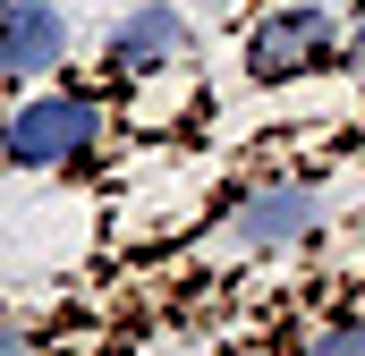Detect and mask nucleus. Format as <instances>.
Listing matches in <instances>:
<instances>
[{
    "mask_svg": "<svg viewBox=\"0 0 365 356\" xmlns=\"http://www.w3.org/2000/svg\"><path fill=\"white\" fill-rule=\"evenodd\" d=\"M306 356H365V314H340V323H323V331L306 340Z\"/></svg>",
    "mask_w": 365,
    "mask_h": 356,
    "instance_id": "nucleus-6",
    "label": "nucleus"
},
{
    "mask_svg": "<svg viewBox=\"0 0 365 356\" xmlns=\"http://www.w3.org/2000/svg\"><path fill=\"white\" fill-rule=\"evenodd\" d=\"M0 356H26V331L17 323H0Z\"/></svg>",
    "mask_w": 365,
    "mask_h": 356,
    "instance_id": "nucleus-8",
    "label": "nucleus"
},
{
    "mask_svg": "<svg viewBox=\"0 0 365 356\" xmlns=\"http://www.w3.org/2000/svg\"><path fill=\"white\" fill-rule=\"evenodd\" d=\"M314 221H323V195H314L306 178H264V187L230 212V238H238L247 255H280V246H306Z\"/></svg>",
    "mask_w": 365,
    "mask_h": 356,
    "instance_id": "nucleus-3",
    "label": "nucleus"
},
{
    "mask_svg": "<svg viewBox=\"0 0 365 356\" xmlns=\"http://www.w3.org/2000/svg\"><path fill=\"white\" fill-rule=\"evenodd\" d=\"M187 43H195V26H187V9H170V0H136V9L102 34L110 68H162V60H179Z\"/></svg>",
    "mask_w": 365,
    "mask_h": 356,
    "instance_id": "nucleus-5",
    "label": "nucleus"
},
{
    "mask_svg": "<svg viewBox=\"0 0 365 356\" xmlns=\"http://www.w3.org/2000/svg\"><path fill=\"white\" fill-rule=\"evenodd\" d=\"M349 68H357V77H365V17H357V26H349Z\"/></svg>",
    "mask_w": 365,
    "mask_h": 356,
    "instance_id": "nucleus-7",
    "label": "nucleus"
},
{
    "mask_svg": "<svg viewBox=\"0 0 365 356\" xmlns=\"http://www.w3.org/2000/svg\"><path fill=\"white\" fill-rule=\"evenodd\" d=\"M102 145V102L93 93H34L0 119V162L17 170H68Z\"/></svg>",
    "mask_w": 365,
    "mask_h": 356,
    "instance_id": "nucleus-1",
    "label": "nucleus"
},
{
    "mask_svg": "<svg viewBox=\"0 0 365 356\" xmlns=\"http://www.w3.org/2000/svg\"><path fill=\"white\" fill-rule=\"evenodd\" d=\"M68 60V17L60 0H0V85L51 77Z\"/></svg>",
    "mask_w": 365,
    "mask_h": 356,
    "instance_id": "nucleus-4",
    "label": "nucleus"
},
{
    "mask_svg": "<svg viewBox=\"0 0 365 356\" xmlns=\"http://www.w3.org/2000/svg\"><path fill=\"white\" fill-rule=\"evenodd\" d=\"M357 297H365V288H357Z\"/></svg>",
    "mask_w": 365,
    "mask_h": 356,
    "instance_id": "nucleus-9",
    "label": "nucleus"
},
{
    "mask_svg": "<svg viewBox=\"0 0 365 356\" xmlns=\"http://www.w3.org/2000/svg\"><path fill=\"white\" fill-rule=\"evenodd\" d=\"M340 51H349V34H340L331 9H314V0H280L272 17H255V34H247V77H255V85H289V77L331 68Z\"/></svg>",
    "mask_w": 365,
    "mask_h": 356,
    "instance_id": "nucleus-2",
    "label": "nucleus"
}]
</instances>
